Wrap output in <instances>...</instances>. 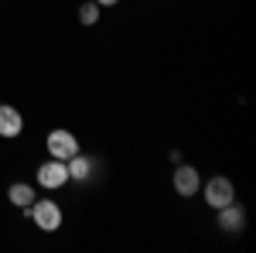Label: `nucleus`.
<instances>
[{
  "label": "nucleus",
  "mask_w": 256,
  "mask_h": 253,
  "mask_svg": "<svg viewBox=\"0 0 256 253\" xmlns=\"http://www.w3.org/2000/svg\"><path fill=\"white\" fill-rule=\"evenodd\" d=\"M28 215H31V222L38 226L41 233H58L62 222H65V212H62V205L55 198H34Z\"/></svg>",
  "instance_id": "nucleus-1"
},
{
  "label": "nucleus",
  "mask_w": 256,
  "mask_h": 253,
  "mask_svg": "<svg viewBox=\"0 0 256 253\" xmlns=\"http://www.w3.org/2000/svg\"><path fill=\"white\" fill-rule=\"evenodd\" d=\"M202 198H205V205L208 209H222V205H229V202H236V185L229 181L226 175H212L202 188Z\"/></svg>",
  "instance_id": "nucleus-2"
},
{
  "label": "nucleus",
  "mask_w": 256,
  "mask_h": 253,
  "mask_svg": "<svg viewBox=\"0 0 256 253\" xmlns=\"http://www.w3.org/2000/svg\"><path fill=\"white\" fill-rule=\"evenodd\" d=\"M44 147H48V154H52V157L68 161L72 154H79V137L72 134V130H65V127H55L52 134L44 137Z\"/></svg>",
  "instance_id": "nucleus-3"
},
{
  "label": "nucleus",
  "mask_w": 256,
  "mask_h": 253,
  "mask_svg": "<svg viewBox=\"0 0 256 253\" xmlns=\"http://www.w3.org/2000/svg\"><path fill=\"white\" fill-rule=\"evenodd\" d=\"M38 185L44 188V192H58V188H65V185H68V164L58 161V157H48V161L38 168Z\"/></svg>",
  "instance_id": "nucleus-4"
},
{
  "label": "nucleus",
  "mask_w": 256,
  "mask_h": 253,
  "mask_svg": "<svg viewBox=\"0 0 256 253\" xmlns=\"http://www.w3.org/2000/svg\"><path fill=\"white\" fill-rule=\"evenodd\" d=\"M171 185H174V192L181 195V198H192V195H198V188H202V175H198L195 164L178 161L174 175H171Z\"/></svg>",
  "instance_id": "nucleus-5"
},
{
  "label": "nucleus",
  "mask_w": 256,
  "mask_h": 253,
  "mask_svg": "<svg viewBox=\"0 0 256 253\" xmlns=\"http://www.w3.org/2000/svg\"><path fill=\"white\" fill-rule=\"evenodd\" d=\"M216 212H218V229L222 233H242L246 229V209L239 202H229V205H222Z\"/></svg>",
  "instance_id": "nucleus-6"
},
{
  "label": "nucleus",
  "mask_w": 256,
  "mask_h": 253,
  "mask_svg": "<svg viewBox=\"0 0 256 253\" xmlns=\"http://www.w3.org/2000/svg\"><path fill=\"white\" fill-rule=\"evenodd\" d=\"M20 130H24V117H20V110H18V106L0 103V137H4V140H14V137H20Z\"/></svg>",
  "instance_id": "nucleus-7"
},
{
  "label": "nucleus",
  "mask_w": 256,
  "mask_h": 253,
  "mask_svg": "<svg viewBox=\"0 0 256 253\" xmlns=\"http://www.w3.org/2000/svg\"><path fill=\"white\" fill-rule=\"evenodd\" d=\"M68 181H89L92 178V171H96V157H89V154H72L68 161Z\"/></svg>",
  "instance_id": "nucleus-8"
},
{
  "label": "nucleus",
  "mask_w": 256,
  "mask_h": 253,
  "mask_svg": "<svg viewBox=\"0 0 256 253\" xmlns=\"http://www.w3.org/2000/svg\"><path fill=\"white\" fill-rule=\"evenodd\" d=\"M7 198H10V205H18V209H31V202L38 198V192H34V185H28V181H14L10 188H7Z\"/></svg>",
  "instance_id": "nucleus-9"
},
{
  "label": "nucleus",
  "mask_w": 256,
  "mask_h": 253,
  "mask_svg": "<svg viewBox=\"0 0 256 253\" xmlns=\"http://www.w3.org/2000/svg\"><path fill=\"white\" fill-rule=\"evenodd\" d=\"M79 21L86 24V28L99 24V4H96V0H86V4H79Z\"/></svg>",
  "instance_id": "nucleus-10"
},
{
  "label": "nucleus",
  "mask_w": 256,
  "mask_h": 253,
  "mask_svg": "<svg viewBox=\"0 0 256 253\" xmlns=\"http://www.w3.org/2000/svg\"><path fill=\"white\" fill-rule=\"evenodd\" d=\"M96 4H99V7H116L120 0H96Z\"/></svg>",
  "instance_id": "nucleus-11"
}]
</instances>
